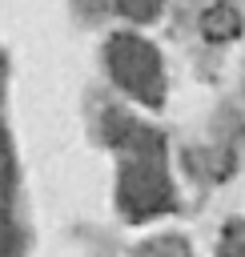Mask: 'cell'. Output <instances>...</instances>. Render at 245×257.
Returning <instances> with one entry per match:
<instances>
[{
  "label": "cell",
  "instance_id": "3",
  "mask_svg": "<svg viewBox=\"0 0 245 257\" xmlns=\"http://www.w3.org/2000/svg\"><path fill=\"white\" fill-rule=\"evenodd\" d=\"M104 128H108V141H112V145H120V149H133L137 157H161V145H157V137H153L145 124L129 120L125 112H104Z\"/></svg>",
  "mask_w": 245,
  "mask_h": 257
},
{
  "label": "cell",
  "instance_id": "4",
  "mask_svg": "<svg viewBox=\"0 0 245 257\" xmlns=\"http://www.w3.org/2000/svg\"><path fill=\"white\" fill-rule=\"evenodd\" d=\"M12 149H8V137L0 128V257H12L16 253V229H12Z\"/></svg>",
  "mask_w": 245,
  "mask_h": 257
},
{
  "label": "cell",
  "instance_id": "7",
  "mask_svg": "<svg viewBox=\"0 0 245 257\" xmlns=\"http://www.w3.org/2000/svg\"><path fill=\"white\" fill-rule=\"evenodd\" d=\"M153 257H161V253H153ZM169 257H185V249H181V253H169Z\"/></svg>",
  "mask_w": 245,
  "mask_h": 257
},
{
  "label": "cell",
  "instance_id": "5",
  "mask_svg": "<svg viewBox=\"0 0 245 257\" xmlns=\"http://www.w3.org/2000/svg\"><path fill=\"white\" fill-rule=\"evenodd\" d=\"M233 32H237V12H233V8H213V12L205 16V36H209V40H213V36L225 40V36H233Z\"/></svg>",
  "mask_w": 245,
  "mask_h": 257
},
{
  "label": "cell",
  "instance_id": "8",
  "mask_svg": "<svg viewBox=\"0 0 245 257\" xmlns=\"http://www.w3.org/2000/svg\"><path fill=\"white\" fill-rule=\"evenodd\" d=\"M0 80H4V56H0Z\"/></svg>",
  "mask_w": 245,
  "mask_h": 257
},
{
  "label": "cell",
  "instance_id": "2",
  "mask_svg": "<svg viewBox=\"0 0 245 257\" xmlns=\"http://www.w3.org/2000/svg\"><path fill=\"white\" fill-rule=\"evenodd\" d=\"M120 205L133 217H157L173 205V185L161 157H133L120 173Z\"/></svg>",
  "mask_w": 245,
  "mask_h": 257
},
{
  "label": "cell",
  "instance_id": "6",
  "mask_svg": "<svg viewBox=\"0 0 245 257\" xmlns=\"http://www.w3.org/2000/svg\"><path fill=\"white\" fill-rule=\"evenodd\" d=\"M221 257H245V225L229 221L225 237H221Z\"/></svg>",
  "mask_w": 245,
  "mask_h": 257
},
{
  "label": "cell",
  "instance_id": "1",
  "mask_svg": "<svg viewBox=\"0 0 245 257\" xmlns=\"http://www.w3.org/2000/svg\"><path fill=\"white\" fill-rule=\"evenodd\" d=\"M104 56H108V72H112V80L120 88H129L145 104H161L165 72H161V56H157V48L149 40H141L133 32H120V36L108 40Z\"/></svg>",
  "mask_w": 245,
  "mask_h": 257
}]
</instances>
